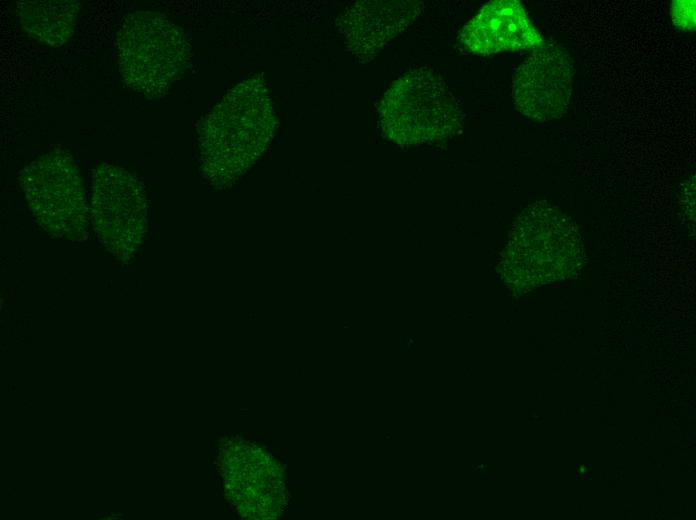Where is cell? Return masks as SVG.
I'll return each instance as SVG.
<instances>
[{"instance_id":"1","label":"cell","mask_w":696,"mask_h":520,"mask_svg":"<svg viewBox=\"0 0 696 520\" xmlns=\"http://www.w3.org/2000/svg\"><path fill=\"white\" fill-rule=\"evenodd\" d=\"M275 124L272 100L260 75L233 87L199 126L206 178L219 188L231 185L263 152Z\"/></svg>"},{"instance_id":"2","label":"cell","mask_w":696,"mask_h":520,"mask_svg":"<svg viewBox=\"0 0 696 520\" xmlns=\"http://www.w3.org/2000/svg\"><path fill=\"white\" fill-rule=\"evenodd\" d=\"M582 263L576 226L558 207L538 201L514 222L499 268L508 283L524 287L571 277Z\"/></svg>"},{"instance_id":"3","label":"cell","mask_w":696,"mask_h":520,"mask_svg":"<svg viewBox=\"0 0 696 520\" xmlns=\"http://www.w3.org/2000/svg\"><path fill=\"white\" fill-rule=\"evenodd\" d=\"M379 116L385 137L402 147L450 138L464 123V114L447 84L428 67L399 77L384 93Z\"/></svg>"},{"instance_id":"4","label":"cell","mask_w":696,"mask_h":520,"mask_svg":"<svg viewBox=\"0 0 696 520\" xmlns=\"http://www.w3.org/2000/svg\"><path fill=\"white\" fill-rule=\"evenodd\" d=\"M117 51L122 79L148 98L166 95L191 57L190 43L181 28L148 10L125 16L117 32Z\"/></svg>"},{"instance_id":"5","label":"cell","mask_w":696,"mask_h":520,"mask_svg":"<svg viewBox=\"0 0 696 520\" xmlns=\"http://www.w3.org/2000/svg\"><path fill=\"white\" fill-rule=\"evenodd\" d=\"M28 206L52 237L82 241L88 235V205L79 170L67 152L55 149L20 172Z\"/></svg>"},{"instance_id":"6","label":"cell","mask_w":696,"mask_h":520,"mask_svg":"<svg viewBox=\"0 0 696 520\" xmlns=\"http://www.w3.org/2000/svg\"><path fill=\"white\" fill-rule=\"evenodd\" d=\"M91 216L95 231L106 248L120 258L141 246L147 227L143 184L124 168L102 164L93 181Z\"/></svg>"},{"instance_id":"7","label":"cell","mask_w":696,"mask_h":520,"mask_svg":"<svg viewBox=\"0 0 696 520\" xmlns=\"http://www.w3.org/2000/svg\"><path fill=\"white\" fill-rule=\"evenodd\" d=\"M574 75V61L567 50L545 43L514 74L512 96L517 111L536 121L561 117L569 104Z\"/></svg>"},{"instance_id":"8","label":"cell","mask_w":696,"mask_h":520,"mask_svg":"<svg viewBox=\"0 0 696 520\" xmlns=\"http://www.w3.org/2000/svg\"><path fill=\"white\" fill-rule=\"evenodd\" d=\"M425 7L420 1H359L338 19L347 49L369 62L396 36L403 33Z\"/></svg>"},{"instance_id":"9","label":"cell","mask_w":696,"mask_h":520,"mask_svg":"<svg viewBox=\"0 0 696 520\" xmlns=\"http://www.w3.org/2000/svg\"><path fill=\"white\" fill-rule=\"evenodd\" d=\"M459 41L465 50L477 55L534 51L545 44L522 3L517 0H494L485 4L464 25Z\"/></svg>"},{"instance_id":"10","label":"cell","mask_w":696,"mask_h":520,"mask_svg":"<svg viewBox=\"0 0 696 520\" xmlns=\"http://www.w3.org/2000/svg\"><path fill=\"white\" fill-rule=\"evenodd\" d=\"M80 8L77 0H25L17 3V14L31 37L59 47L73 34Z\"/></svg>"},{"instance_id":"11","label":"cell","mask_w":696,"mask_h":520,"mask_svg":"<svg viewBox=\"0 0 696 520\" xmlns=\"http://www.w3.org/2000/svg\"><path fill=\"white\" fill-rule=\"evenodd\" d=\"M671 18L676 27L683 31L695 29V1H673Z\"/></svg>"}]
</instances>
